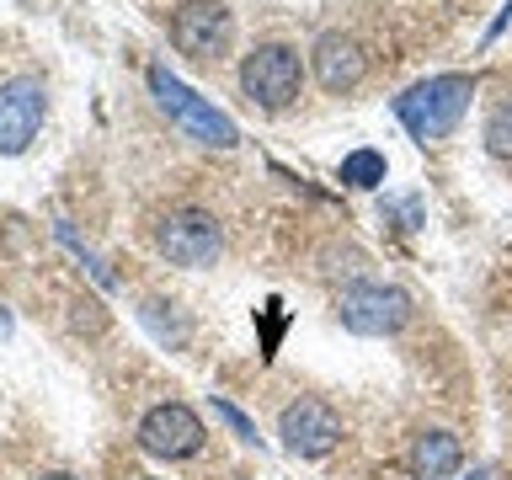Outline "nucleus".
Segmentation results:
<instances>
[{"label":"nucleus","instance_id":"f257e3e1","mask_svg":"<svg viewBox=\"0 0 512 480\" xmlns=\"http://www.w3.org/2000/svg\"><path fill=\"white\" fill-rule=\"evenodd\" d=\"M475 96V80L470 75H427L416 80L406 96H395V118L406 123L411 139H448L464 118V107H470Z\"/></svg>","mask_w":512,"mask_h":480},{"label":"nucleus","instance_id":"f03ea898","mask_svg":"<svg viewBox=\"0 0 512 480\" xmlns=\"http://www.w3.org/2000/svg\"><path fill=\"white\" fill-rule=\"evenodd\" d=\"M150 91H155V102L166 107L198 144H214V150H235V144H240V128L224 118L219 107H208L198 91H187L182 80L166 70V64H150Z\"/></svg>","mask_w":512,"mask_h":480},{"label":"nucleus","instance_id":"7ed1b4c3","mask_svg":"<svg viewBox=\"0 0 512 480\" xmlns=\"http://www.w3.org/2000/svg\"><path fill=\"white\" fill-rule=\"evenodd\" d=\"M304 86V64L288 43H256L246 59H240V91L251 96L256 107L283 112Z\"/></svg>","mask_w":512,"mask_h":480},{"label":"nucleus","instance_id":"20e7f679","mask_svg":"<svg viewBox=\"0 0 512 480\" xmlns=\"http://www.w3.org/2000/svg\"><path fill=\"white\" fill-rule=\"evenodd\" d=\"M155 246L176 267H208L219 256L224 235H219V219L203 214V208H171V214L155 224Z\"/></svg>","mask_w":512,"mask_h":480},{"label":"nucleus","instance_id":"39448f33","mask_svg":"<svg viewBox=\"0 0 512 480\" xmlns=\"http://www.w3.org/2000/svg\"><path fill=\"white\" fill-rule=\"evenodd\" d=\"M139 448L144 454H155V459H192L203 448V422H198V411L182 406V400H166V406H150L144 411V422H139Z\"/></svg>","mask_w":512,"mask_h":480},{"label":"nucleus","instance_id":"423d86ee","mask_svg":"<svg viewBox=\"0 0 512 480\" xmlns=\"http://www.w3.org/2000/svg\"><path fill=\"white\" fill-rule=\"evenodd\" d=\"M230 38H235V22L219 0H187V6L171 16V43L198 64H214L224 48H230Z\"/></svg>","mask_w":512,"mask_h":480},{"label":"nucleus","instance_id":"0eeeda50","mask_svg":"<svg viewBox=\"0 0 512 480\" xmlns=\"http://www.w3.org/2000/svg\"><path fill=\"white\" fill-rule=\"evenodd\" d=\"M48 91L38 75H16L0 86V155H22L43 128Z\"/></svg>","mask_w":512,"mask_h":480},{"label":"nucleus","instance_id":"6e6552de","mask_svg":"<svg viewBox=\"0 0 512 480\" xmlns=\"http://www.w3.org/2000/svg\"><path fill=\"white\" fill-rule=\"evenodd\" d=\"M411 320V299L390 283H352L342 294V326L358 336H390Z\"/></svg>","mask_w":512,"mask_h":480},{"label":"nucleus","instance_id":"1a4fd4ad","mask_svg":"<svg viewBox=\"0 0 512 480\" xmlns=\"http://www.w3.org/2000/svg\"><path fill=\"white\" fill-rule=\"evenodd\" d=\"M283 443H288V454H299V459H320V454H331L336 438H342V416H336L326 400H294V406L283 411Z\"/></svg>","mask_w":512,"mask_h":480},{"label":"nucleus","instance_id":"9d476101","mask_svg":"<svg viewBox=\"0 0 512 480\" xmlns=\"http://www.w3.org/2000/svg\"><path fill=\"white\" fill-rule=\"evenodd\" d=\"M363 75H368V59H363L358 38H347V32H326V38L315 43V80H320L331 96L352 91Z\"/></svg>","mask_w":512,"mask_h":480},{"label":"nucleus","instance_id":"9b49d317","mask_svg":"<svg viewBox=\"0 0 512 480\" xmlns=\"http://www.w3.org/2000/svg\"><path fill=\"white\" fill-rule=\"evenodd\" d=\"M464 464V443L454 432H422V438L411 443V475L416 480H443L454 475Z\"/></svg>","mask_w":512,"mask_h":480},{"label":"nucleus","instance_id":"f8f14e48","mask_svg":"<svg viewBox=\"0 0 512 480\" xmlns=\"http://www.w3.org/2000/svg\"><path fill=\"white\" fill-rule=\"evenodd\" d=\"M384 171H390V166H384V155H379V150H352V155L342 160V171H336V176H342L347 187H379V182H384Z\"/></svg>","mask_w":512,"mask_h":480},{"label":"nucleus","instance_id":"ddd939ff","mask_svg":"<svg viewBox=\"0 0 512 480\" xmlns=\"http://www.w3.org/2000/svg\"><path fill=\"white\" fill-rule=\"evenodd\" d=\"M486 150L502 155V160H512V102L491 107V118H486Z\"/></svg>","mask_w":512,"mask_h":480},{"label":"nucleus","instance_id":"4468645a","mask_svg":"<svg viewBox=\"0 0 512 480\" xmlns=\"http://www.w3.org/2000/svg\"><path fill=\"white\" fill-rule=\"evenodd\" d=\"M214 416H224V422L235 427V438H240V443H262V438H256V422H251L246 411H235L230 400H219V395H214Z\"/></svg>","mask_w":512,"mask_h":480},{"label":"nucleus","instance_id":"2eb2a0df","mask_svg":"<svg viewBox=\"0 0 512 480\" xmlns=\"http://www.w3.org/2000/svg\"><path fill=\"white\" fill-rule=\"evenodd\" d=\"M6 331H11V315H6V310H0V336H6Z\"/></svg>","mask_w":512,"mask_h":480},{"label":"nucleus","instance_id":"dca6fc26","mask_svg":"<svg viewBox=\"0 0 512 480\" xmlns=\"http://www.w3.org/2000/svg\"><path fill=\"white\" fill-rule=\"evenodd\" d=\"M43 480H75V475H64V470H54V475H43Z\"/></svg>","mask_w":512,"mask_h":480},{"label":"nucleus","instance_id":"f3484780","mask_svg":"<svg viewBox=\"0 0 512 480\" xmlns=\"http://www.w3.org/2000/svg\"><path fill=\"white\" fill-rule=\"evenodd\" d=\"M134 480H155V475H134Z\"/></svg>","mask_w":512,"mask_h":480}]
</instances>
